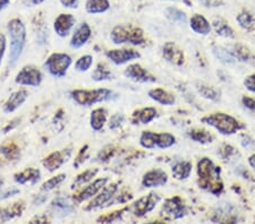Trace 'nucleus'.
I'll return each instance as SVG.
<instances>
[{"instance_id":"bb28decb","label":"nucleus","mask_w":255,"mask_h":224,"mask_svg":"<svg viewBox=\"0 0 255 224\" xmlns=\"http://www.w3.org/2000/svg\"><path fill=\"white\" fill-rule=\"evenodd\" d=\"M175 141H176V138L171 134H157V137H155V146L160 147V149H168L171 145H174Z\"/></svg>"},{"instance_id":"c85d7f7f","label":"nucleus","mask_w":255,"mask_h":224,"mask_svg":"<svg viewBox=\"0 0 255 224\" xmlns=\"http://www.w3.org/2000/svg\"><path fill=\"white\" fill-rule=\"evenodd\" d=\"M110 77H111L110 70L105 65H102V63H99L97 69H95L92 74V78L97 82L106 81V79H110Z\"/></svg>"},{"instance_id":"1a4fd4ad","label":"nucleus","mask_w":255,"mask_h":224,"mask_svg":"<svg viewBox=\"0 0 255 224\" xmlns=\"http://www.w3.org/2000/svg\"><path fill=\"white\" fill-rule=\"evenodd\" d=\"M75 24V17L70 14H61L56 18L54 29L59 37L65 38L68 35Z\"/></svg>"},{"instance_id":"f3484780","label":"nucleus","mask_w":255,"mask_h":224,"mask_svg":"<svg viewBox=\"0 0 255 224\" xmlns=\"http://www.w3.org/2000/svg\"><path fill=\"white\" fill-rule=\"evenodd\" d=\"M163 211L173 219H179L184 215L185 207L181 198L174 197L167 199L165 205H163Z\"/></svg>"},{"instance_id":"423d86ee","label":"nucleus","mask_w":255,"mask_h":224,"mask_svg":"<svg viewBox=\"0 0 255 224\" xmlns=\"http://www.w3.org/2000/svg\"><path fill=\"white\" fill-rule=\"evenodd\" d=\"M71 65V58L66 54H53L47 59L45 67L55 77H64Z\"/></svg>"},{"instance_id":"72a5a7b5","label":"nucleus","mask_w":255,"mask_h":224,"mask_svg":"<svg viewBox=\"0 0 255 224\" xmlns=\"http://www.w3.org/2000/svg\"><path fill=\"white\" fill-rule=\"evenodd\" d=\"M0 151H1V153L5 155L8 160H15V159H17L19 155L18 147L13 143L3 145L1 149H0Z\"/></svg>"},{"instance_id":"4468645a","label":"nucleus","mask_w":255,"mask_h":224,"mask_svg":"<svg viewBox=\"0 0 255 224\" xmlns=\"http://www.w3.org/2000/svg\"><path fill=\"white\" fill-rule=\"evenodd\" d=\"M117 191V186L116 185H110V186H105L103 187V190L99 194L97 197H95L92 202L89 204V206L86 207V210H93L98 209V207H101L105 205L106 203H108L111 198L114 197L115 193Z\"/></svg>"},{"instance_id":"3c124183","label":"nucleus","mask_w":255,"mask_h":224,"mask_svg":"<svg viewBox=\"0 0 255 224\" xmlns=\"http://www.w3.org/2000/svg\"><path fill=\"white\" fill-rule=\"evenodd\" d=\"M171 1H183V2L187 3V5H190V1H189V0H171Z\"/></svg>"},{"instance_id":"7ed1b4c3","label":"nucleus","mask_w":255,"mask_h":224,"mask_svg":"<svg viewBox=\"0 0 255 224\" xmlns=\"http://www.w3.org/2000/svg\"><path fill=\"white\" fill-rule=\"evenodd\" d=\"M110 37L115 45H123V43L141 45V43L144 42L143 31L138 27L131 25L116 26L111 32Z\"/></svg>"},{"instance_id":"6e6552de","label":"nucleus","mask_w":255,"mask_h":224,"mask_svg":"<svg viewBox=\"0 0 255 224\" xmlns=\"http://www.w3.org/2000/svg\"><path fill=\"white\" fill-rule=\"evenodd\" d=\"M158 202V195L150 194L147 196H144V197L138 199V201L133 205V213L136 215V217H142V215L146 214L147 212L152 211Z\"/></svg>"},{"instance_id":"39448f33","label":"nucleus","mask_w":255,"mask_h":224,"mask_svg":"<svg viewBox=\"0 0 255 224\" xmlns=\"http://www.w3.org/2000/svg\"><path fill=\"white\" fill-rule=\"evenodd\" d=\"M202 121L206 123V125L214 127L220 133L226 135L235 134L238 130V128H240V125H238L236 119H234L233 117L225 113L210 114L208 117L203 118Z\"/></svg>"},{"instance_id":"e433bc0d","label":"nucleus","mask_w":255,"mask_h":224,"mask_svg":"<svg viewBox=\"0 0 255 224\" xmlns=\"http://www.w3.org/2000/svg\"><path fill=\"white\" fill-rule=\"evenodd\" d=\"M66 179V174H58L56 177H53L51 179L48 180L42 185V190H51L56 188L57 186L61 185V183Z\"/></svg>"},{"instance_id":"9d476101","label":"nucleus","mask_w":255,"mask_h":224,"mask_svg":"<svg viewBox=\"0 0 255 224\" xmlns=\"http://www.w3.org/2000/svg\"><path fill=\"white\" fill-rule=\"evenodd\" d=\"M106 56L114 63H116V65H123V63L128 62V61H130V60L139 58V54L137 53V51L131 50V49L107 51Z\"/></svg>"},{"instance_id":"a19ab883","label":"nucleus","mask_w":255,"mask_h":224,"mask_svg":"<svg viewBox=\"0 0 255 224\" xmlns=\"http://www.w3.org/2000/svg\"><path fill=\"white\" fill-rule=\"evenodd\" d=\"M244 84H245L246 89L251 92H254L255 93V74L249 76V77L245 79Z\"/></svg>"},{"instance_id":"2f4dec72","label":"nucleus","mask_w":255,"mask_h":224,"mask_svg":"<svg viewBox=\"0 0 255 224\" xmlns=\"http://www.w3.org/2000/svg\"><path fill=\"white\" fill-rule=\"evenodd\" d=\"M155 137L157 134L151 133V131H144L139 138V144L144 147V149H153L155 147Z\"/></svg>"},{"instance_id":"b1692460","label":"nucleus","mask_w":255,"mask_h":224,"mask_svg":"<svg viewBox=\"0 0 255 224\" xmlns=\"http://www.w3.org/2000/svg\"><path fill=\"white\" fill-rule=\"evenodd\" d=\"M110 8L108 0H87L85 9L90 14H101L105 13Z\"/></svg>"},{"instance_id":"f03ea898","label":"nucleus","mask_w":255,"mask_h":224,"mask_svg":"<svg viewBox=\"0 0 255 224\" xmlns=\"http://www.w3.org/2000/svg\"><path fill=\"white\" fill-rule=\"evenodd\" d=\"M8 33L10 37V55L9 60L11 65L17 61L23 53L26 41V29L19 18H14L8 23Z\"/></svg>"},{"instance_id":"a18cd8bd","label":"nucleus","mask_w":255,"mask_h":224,"mask_svg":"<svg viewBox=\"0 0 255 224\" xmlns=\"http://www.w3.org/2000/svg\"><path fill=\"white\" fill-rule=\"evenodd\" d=\"M243 103H244L246 108H249L250 110L255 112V100L250 99V98H244L243 99Z\"/></svg>"},{"instance_id":"0eeeda50","label":"nucleus","mask_w":255,"mask_h":224,"mask_svg":"<svg viewBox=\"0 0 255 224\" xmlns=\"http://www.w3.org/2000/svg\"><path fill=\"white\" fill-rule=\"evenodd\" d=\"M15 82L19 85L39 86L42 82V74L33 66H25L16 76Z\"/></svg>"},{"instance_id":"37998d69","label":"nucleus","mask_w":255,"mask_h":224,"mask_svg":"<svg viewBox=\"0 0 255 224\" xmlns=\"http://www.w3.org/2000/svg\"><path fill=\"white\" fill-rule=\"evenodd\" d=\"M5 50H6V38L5 35L0 33V65H1L3 55H5Z\"/></svg>"},{"instance_id":"473e14b6","label":"nucleus","mask_w":255,"mask_h":224,"mask_svg":"<svg viewBox=\"0 0 255 224\" xmlns=\"http://www.w3.org/2000/svg\"><path fill=\"white\" fill-rule=\"evenodd\" d=\"M237 21L240 23V25L246 30L252 29L254 26V18L249 11H242V13L237 16Z\"/></svg>"},{"instance_id":"c756f323","label":"nucleus","mask_w":255,"mask_h":224,"mask_svg":"<svg viewBox=\"0 0 255 224\" xmlns=\"http://www.w3.org/2000/svg\"><path fill=\"white\" fill-rule=\"evenodd\" d=\"M213 25H214V30H216V32L219 35H222V37H226V38L234 37L233 30L228 26V24H226L224 21H221V19H219V21H214Z\"/></svg>"},{"instance_id":"4c0bfd02","label":"nucleus","mask_w":255,"mask_h":224,"mask_svg":"<svg viewBox=\"0 0 255 224\" xmlns=\"http://www.w3.org/2000/svg\"><path fill=\"white\" fill-rule=\"evenodd\" d=\"M53 207L55 210L61 211L62 213H69V212H71V207L69 205V203L67 202V199L62 197L55 199L53 203Z\"/></svg>"},{"instance_id":"20e7f679","label":"nucleus","mask_w":255,"mask_h":224,"mask_svg":"<svg viewBox=\"0 0 255 224\" xmlns=\"http://www.w3.org/2000/svg\"><path fill=\"white\" fill-rule=\"evenodd\" d=\"M71 98L76 103L81 106H92L94 103L108 101L113 99L114 92L107 89H98V90H75L70 93Z\"/></svg>"},{"instance_id":"cd10ccee","label":"nucleus","mask_w":255,"mask_h":224,"mask_svg":"<svg viewBox=\"0 0 255 224\" xmlns=\"http://www.w3.org/2000/svg\"><path fill=\"white\" fill-rule=\"evenodd\" d=\"M98 173V169H92V170H87L84 171L83 173H81L79 175H77L76 180H75V182L73 183V188H76L79 187L82 185H84V183L89 182L92 180V178H94V175Z\"/></svg>"},{"instance_id":"2eb2a0df","label":"nucleus","mask_w":255,"mask_h":224,"mask_svg":"<svg viewBox=\"0 0 255 224\" xmlns=\"http://www.w3.org/2000/svg\"><path fill=\"white\" fill-rule=\"evenodd\" d=\"M107 181H108V179H106V178L95 180L94 182H92L91 185L87 186L85 189H83L81 193L76 196V202H78V203L84 202V201H86V199H89L91 197H93V196L98 195L99 193H100V190L102 189V188L106 186Z\"/></svg>"},{"instance_id":"7c9ffc66","label":"nucleus","mask_w":255,"mask_h":224,"mask_svg":"<svg viewBox=\"0 0 255 224\" xmlns=\"http://www.w3.org/2000/svg\"><path fill=\"white\" fill-rule=\"evenodd\" d=\"M191 138L194 139V141L200 142V143H209L212 141V136L206 130L202 129H194L190 133Z\"/></svg>"},{"instance_id":"a878e982","label":"nucleus","mask_w":255,"mask_h":224,"mask_svg":"<svg viewBox=\"0 0 255 224\" xmlns=\"http://www.w3.org/2000/svg\"><path fill=\"white\" fill-rule=\"evenodd\" d=\"M192 171V165L190 162H179L173 168V175L178 180L189 178Z\"/></svg>"},{"instance_id":"f704fd0d","label":"nucleus","mask_w":255,"mask_h":224,"mask_svg":"<svg viewBox=\"0 0 255 224\" xmlns=\"http://www.w3.org/2000/svg\"><path fill=\"white\" fill-rule=\"evenodd\" d=\"M93 63V58L92 56H83V57L79 58L76 63H75V68L79 71H86L90 69V67L92 66Z\"/></svg>"},{"instance_id":"49530a36","label":"nucleus","mask_w":255,"mask_h":224,"mask_svg":"<svg viewBox=\"0 0 255 224\" xmlns=\"http://www.w3.org/2000/svg\"><path fill=\"white\" fill-rule=\"evenodd\" d=\"M19 121H21V120H19V119H15V120H13V121L9 122V125H8V126L5 128V129H3V131H5V133H7V131L9 130V129H13L14 127H16V126L18 125V122H19Z\"/></svg>"},{"instance_id":"79ce46f5","label":"nucleus","mask_w":255,"mask_h":224,"mask_svg":"<svg viewBox=\"0 0 255 224\" xmlns=\"http://www.w3.org/2000/svg\"><path fill=\"white\" fill-rule=\"evenodd\" d=\"M123 121V117L119 114H115L111 117L110 119V123H109V127L111 129H115V128H117L119 125H121Z\"/></svg>"},{"instance_id":"6ab92c4d","label":"nucleus","mask_w":255,"mask_h":224,"mask_svg":"<svg viewBox=\"0 0 255 224\" xmlns=\"http://www.w3.org/2000/svg\"><path fill=\"white\" fill-rule=\"evenodd\" d=\"M40 171L38 169H33V168H30V169H26L19 173H16L14 175V179L16 182L24 185V183H31V185H34L37 183L40 179Z\"/></svg>"},{"instance_id":"58836bf2","label":"nucleus","mask_w":255,"mask_h":224,"mask_svg":"<svg viewBox=\"0 0 255 224\" xmlns=\"http://www.w3.org/2000/svg\"><path fill=\"white\" fill-rule=\"evenodd\" d=\"M213 53L219 59L222 60V61H225V62H233L234 61V58L228 54V51L222 49V48H214Z\"/></svg>"},{"instance_id":"aec40b11","label":"nucleus","mask_w":255,"mask_h":224,"mask_svg":"<svg viewBox=\"0 0 255 224\" xmlns=\"http://www.w3.org/2000/svg\"><path fill=\"white\" fill-rule=\"evenodd\" d=\"M65 161L66 160L65 157H64L63 152H54V153L48 155V157L43 160V167H45L48 171L54 172L55 170H58Z\"/></svg>"},{"instance_id":"a211bd4d","label":"nucleus","mask_w":255,"mask_h":224,"mask_svg":"<svg viewBox=\"0 0 255 224\" xmlns=\"http://www.w3.org/2000/svg\"><path fill=\"white\" fill-rule=\"evenodd\" d=\"M27 91L25 90H19L17 92H14L13 94L10 95L9 99L7 100L5 105H3V111L6 113H10V112H14L16 109H18L25 100L27 99Z\"/></svg>"},{"instance_id":"f8f14e48","label":"nucleus","mask_w":255,"mask_h":224,"mask_svg":"<svg viewBox=\"0 0 255 224\" xmlns=\"http://www.w3.org/2000/svg\"><path fill=\"white\" fill-rule=\"evenodd\" d=\"M91 38V29L86 23H82L76 30H75L73 37L70 40V47L74 49H78L85 45L87 40Z\"/></svg>"},{"instance_id":"412c9836","label":"nucleus","mask_w":255,"mask_h":224,"mask_svg":"<svg viewBox=\"0 0 255 224\" xmlns=\"http://www.w3.org/2000/svg\"><path fill=\"white\" fill-rule=\"evenodd\" d=\"M191 27L194 32H196L198 34H208L210 33V24L206 19L203 17L202 15H194L191 18Z\"/></svg>"},{"instance_id":"5701e85b","label":"nucleus","mask_w":255,"mask_h":224,"mask_svg":"<svg viewBox=\"0 0 255 224\" xmlns=\"http://www.w3.org/2000/svg\"><path fill=\"white\" fill-rule=\"evenodd\" d=\"M155 117H157V110H155L154 108H145V109H142L135 112L133 115V122L134 123L141 122L146 125V123L152 121Z\"/></svg>"},{"instance_id":"c03bdc74","label":"nucleus","mask_w":255,"mask_h":224,"mask_svg":"<svg viewBox=\"0 0 255 224\" xmlns=\"http://www.w3.org/2000/svg\"><path fill=\"white\" fill-rule=\"evenodd\" d=\"M62 5L67 8H76L78 5V0H61Z\"/></svg>"},{"instance_id":"de8ad7c7","label":"nucleus","mask_w":255,"mask_h":224,"mask_svg":"<svg viewBox=\"0 0 255 224\" xmlns=\"http://www.w3.org/2000/svg\"><path fill=\"white\" fill-rule=\"evenodd\" d=\"M9 1H10V0H0V10H2L3 8L8 6Z\"/></svg>"},{"instance_id":"c9c22d12","label":"nucleus","mask_w":255,"mask_h":224,"mask_svg":"<svg viewBox=\"0 0 255 224\" xmlns=\"http://www.w3.org/2000/svg\"><path fill=\"white\" fill-rule=\"evenodd\" d=\"M167 16H168V18H170L171 21L174 22H179V23H184L186 22V16L185 14L183 13L182 10L177 9V8H174V7H170L167 9Z\"/></svg>"},{"instance_id":"4be33fe9","label":"nucleus","mask_w":255,"mask_h":224,"mask_svg":"<svg viewBox=\"0 0 255 224\" xmlns=\"http://www.w3.org/2000/svg\"><path fill=\"white\" fill-rule=\"evenodd\" d=\"M149 97L152 100H154V101L161 103L163 106H171L175 103V98L173 95L161 89L151 90L149 92Z\"/></svg>"},{"instance_id":"393cba45","label":"nucleus","mask_w":255,"mask_h":224,"mask_svg":"<svg viewBox=\"0 0 255 224\" xmlns=\"http://www.w3.org/2000/svg\"><path fill=\"white\" fill-rule=\"evenodd\" d=\"M107 121V111L105 109H95L91 113L90 123L92 129L101 130Z\"/></svg>"},{"instance_id":"dca6fc26","label":"nucleus","mask_w":255,"mask_h":224,"mask_svg":"<svg viewBox=\"0 0 255 224\" xmlns=\"http://www.w3.org/2000/svg\"><path fill=\"white\" fill-rule=\"evenodd\" d=\"M163 57L174 65H182L184 62V54L173 42L166 43L163 47Z\"/></svg>"},{"instance_id":"f257e3e1","label":"nucleus","mask_w":255,"mask_h":224,"mask_svg":"<svg viewBox=\"0 0 255 224\" xmlns=\"http://www.w3.org/2000/svg\"><path fill=\"white\" fill-rule=\"evenodd\" d=\"M197 174L200 178V186L210 193L219 195L222 191L220 179V168L216 167L209 159H202L197 165Z\"/></svg>"},{"instance_id":"ea45409f","label":"nucleus","mask_w":255,"mask_h":224,"mask_svg":"<svg viewBox=\"0 0 255 224\" xmlns=\"http://www.w3.org/2000/svg\"><path fill=\"white\" fill-rule=\"evenodd\" d=\"M200 93L203 95V97L206 98V99H211V100H217L218 98V93L213 89H210V87H206V86H201L200 89Z\"/></svg>"},{"instance_id":"ddd939ff","label":"nucleus","mask_w":255,"mask_h":224,"mask_svg":"<svg viewBox=\"0 0 255 224\" xmlns=\"http://www.w3.org/2000/svg\"><path fill=\"white\" fill-rule=\"evenodd\" d=\"M168 180V175L166 172L161 170H153L147 172L143 178V186L146 188H154V187H160L163 186Z\"/></svg>"},{"instance_id":"8fccbe9b","label":"nucleus","mask_w":255,"mask_h":224,"mask_svg":"<svg viewBox=\"0 0 255 224\" xmlns=\"http://www.w3.org/2000/svg\"><path fill=\"white\" fill-rule=\"evenodd\" d=\"M30 1H31L32 5H39V3L43 2V1H45V0H30Z\"/></svg>"},{"instance_id":"9b49d317","label":"nucleus","mask_w":255,"mask_h":224,"mask_svg":"<svg viewBox=\"0 0 255 224\" xmlns=\"http://www.w3.org/2000/svg\"><path fill=\"white\" fill-rule=\"evenodd\" d=\"M125 76L128 78L134 79V81L136 82H142V83L155 82L154 76L151 75L149 71H146V69L137 65V63L127 67L125 70Z\"/></svg>"},{"instance_id":"09e8293b","label":"nucleus","mask_w":255,"mask_h":224,"mask_svg":"<svg viewBox=\"0 0 255 224\" xmlns=\"http://www.w3.org/2000/svg\"><path fill=\"white\" fill-rule=\"evenodd\" d=\"M249 162H250V165H251V167L252 168H254L255 169V155H252V157L250 158V160H249Z\"/></svg>"}]
</instances>
